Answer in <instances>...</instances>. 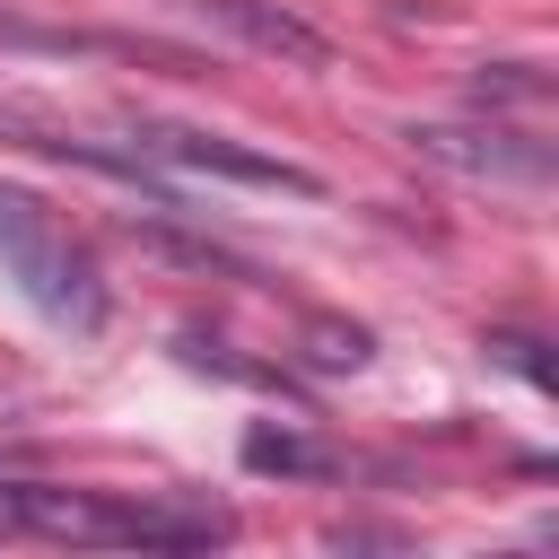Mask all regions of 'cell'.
I'll return each mask as SVG.
<instances>
[{"instance_id":"5b68a950","label":"cell","mask_w":559,"mask_h":559,"mask_svg":"<svg viewBox=\"0 0 559 559\" xmlns=\"http://www.w3.org/2000/svg\"><path fill=\"white\" fill-rule=\"evenodd\" d=\"M218 35H236L245 52H262V61H280V70H332V35L323 26H306V17H288L280 0H192Z\"/></svg>"},{"instance_id":"8992f818","label":"cell","mask_w":559,"mask_h":559,"mask_svg":"<svg viewBox=\"0 0 559 559\" xmlns=\"http://www.w3.org/2000/svg\"><path fill=\"white\" fill-rule=\"evenodd\" d=\"M245 472H262V480H332L341 472V454L323 445V437H297V428H245Z\"/></svg>"},{"instance_id":"7a4b0ae2","label":"cell","mask_w":559,"mask_h":559,"mask_svg":"<svg viewBox=\"0 0 559 559\" xmlns=\"http://www.w3.org/2000/svg\"><path fill=\"white\" fill-rule=\"evenodd\" d=\"M0 262L26 288V306L61 332H105V280L87 262V245L17 183H0Z\"/></svg>"},{"instance_id":"ba28073f","label":"cell","mask_w":559,"mask_h":559,"mask_svg":"<svg viewBox=\"0 0 559 559\" xmlns=\"http://www.w3.org/2000/svg\"><path fill=\"white\" fill-rule=\"evenodd\" d=\"M175 358H183V367H201V376H227V384H262V393H288V376H280V367H262V358H245L236 341H201V332H175Z\"/></svg>"},{"instance_id":"52a82bcc","label":"cell","mask_w":559,"mask_h":559,"mask_svg":"<svg viewBox=\"0 0 559 559\" xmlns=\"http://www.w3.org/2000/svg\"><path fill=\"white\" fill-rule=\"evenodd\" d=\"M297 358H306L314 376H358V367L376 358V332H367V323H341V314H306Z\"/></svg>"},{"instance_id":"3957f363","label":"cell","mask_w":559,"mask_h":559,"mask_svg":"<svg viewBox=\"0 0 559 559\" xmlns=\"http://www.w3.org/2000/svg\"><path fill=\"white\" fill-rule=\"evenodd\" d=\"M131 157L148 166H183V175H218V183H253V192H288V201H323V175L271 148H245L227 131H183V122H131Z\"/></svg>"},{"instance_id":"6da1fadb","label":"cell","mask_w":559,"mask_h":559,"mask_svg":"<svg viewBox=\"0 0 559 559\" xmlns=\"http://www.w3.org/2000/svg\"><path fill=\"white\" fill-rule=\"evenodd\" d=\"M87 542V550H210L236 533L210 498H114V489H44L0 480V542Z\"/></svg>"},{"instance_id":"277c9868","label":"cell","mask_w":559,"mask_h":559,"mask_svg":"<svg viewBox=\"0 0 559 559\" xmlns=\"http://www.w3.org/2000/svg\"><path fill=\"white\" fill-rule=\"evenodd\" d=\"M419 157L454 166V175H480V183H550V140H524L507 122H419L411 131Z\"/></svg>"},{"instance_id":"30bf717a","label":"cell","mask_w":559,"mask_h":559,"mask_svg":"<svg viewBox=\"0 0 559 559\" xmlns=\"http://www.w3.org/2000/svg\"><path fill=\"white\" fill-rule=\"evenodd\" d=\"M489 358H498V367H515L524 384H542V393H550V358H542V341H533V332H489Z\"/></svg>"},{"instance_id":"9c48e42d","label":"cell","mask_w":559,"mask_h":559,"mask_svg":"<svg viewBox=\"0 0 559 559\" xmlns=\"http://www.w3.org/2000/svg\"><path fill=\"white\" fill-rule=\"evenodd\" d=\"M542 96H550V79L533 61H489L472 79V105H542Z\"/></svg>"}]
</instances>
